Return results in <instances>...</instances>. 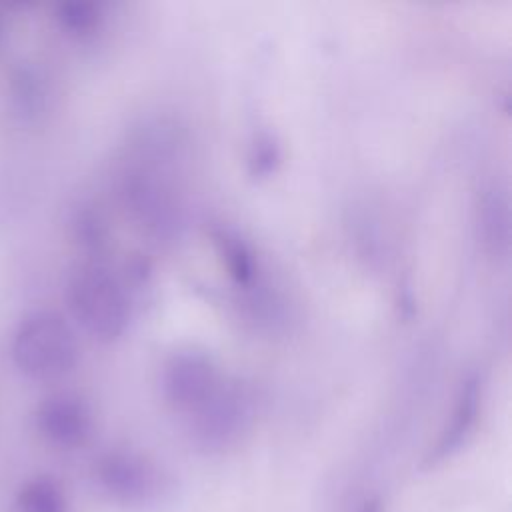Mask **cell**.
<instances>
[{"label": "cell", "instance_id": "1", "mask_svg": "<svg viewBox=\"0 0 512 512\" xmlns=\"http://www.w3.org/2000/svg\"><path fill=\"white\" fill-rule=\"evenodd\" d=\"M72 308L82 326L100 340H116L130 316L120 280L102 266L80 270L72 282Z\"/></svg>", "mask_w": 512, "mask_h": 512}, {"label": "cell", "instance_id": "2", "mask_svg": "<svg viewBox=\"0 0 512 512\" xmlns=\"http://www.w3.org/2000/svg\"><path fill=\"white\" fill-rule=\"evenodd\" d=\"M96 478L102 490L118 504L146 508L160 502L166 492L162 472L140 454L126 450L108 452L96 466Z\"/></svg>", "mask_w": 512, "mask_h": 512}, {"label": "cell", "instance_id": "3", "mask_svg": "<svg viewBox=\"0 0 512 512\" xmlns=\"http://www.w3.org/2000/svg\"><path fill=\"white\" fill-rule=\"evenodd\" d=\"M192 416V436L208 450H222L236 442L252 420L248 392L236 382H222Z\"/></svg>", "mask_w": 512, "mask_h": 512}, {"label": "cell", "instance_id": "4", "mask_svg": "<svg viewBox=\"0 0 512 512\" xmlns=\"http://www.w3.org/2000/svg\"><path fill=\"white\" fill-rule=\"evenodd\" d=\"M162 394L180 412H196L224 382L214 360L196 350L174 352L162 370Z\"/></svg>", "mask_w": 512, "mask_h": 512}, {"label": "cell", "instance_id": "5", "mask_svg": "<svg viewBox=\"0 0 512 512\" xmlns=\"http://www.w3.org/2000/svg\"><path fill=\"white\" fill-rule=\"evenodd\" d=\"M126 196L134 216L146 224L150 230L168 232L174 228L178 220L176 200L166 182L156 178V174H148L138 170L126 186Z\"/></svg>", "mask_w": 512, "mask_h": 512}, {"label": "cell", "instance_id": "6", "mask_svg": "<svg viewBox=\"0 0 512 512\" xmlns=\"http://www.w3.org/2000/svg\"><path fill=\"white\" fill-rule=\"evenodd\" d=\"M480 404H482L480 380L478 376H468L458 390L450 420L442 428L436 444L428 454L430 464L440 462L452 456L456 450H460V446L468 440V436L476 428V422L480 416Z\"/></svg>", "mask_w": 512, "mask_h": 512}, {"label": "cell", "instance_id": "7", "mask_svg": "<svg viewBox=\"0 0 512 512\" xmlns=\"http://www.w3.org/2000/svg\"><path fill=\"white\" fill-rule=\"evenodd\" d=\"M44 434L58 446H78L90 434V412L78 398H56L40 414Z\"/></svg>", "mask_w": 512, "mask_h": 512}, {"label": "cell", "instance_id": "8", "mask_svg": "<svg viewBox=\"0 0 512 512\" xmlns=\"http://www.w3.org/2000/svg\"><path fill=\"white\" fill-rule=\"evenodd\" d=\"M478 234L492 256H506L510 246V210L506 194L492 186L478 204Z\"/></svg>", "mask_w": 512, "mask_h": 512}, {"label": "cell", "instance_id": "9", "mask_svg": "<svg viewBox=\"0 0 512 512\" xmlns=\"http://www.w3.org/2000/svg\"><path fill=\"white\" fill-rule=\"evenodd\" d=\"M212 240H214V246L228 270V274L232 276V280L236 284H250L254 280V274H256V260H254V254L252 250L246 246V242L226 230V228H218L212 232Z\"/></svg>", "mask_w": 512, "mask_h": 512}, {"label": "cell", "instance_id": "10", "mask_svg": "<svg viewBox=\"0 0 512 512\" xmlns=\"http://www.w3.org/2000/svg\"><path fill=\"white\" fill-rule=\"evenodd\" d=\"M16 508L18 512H68V502L54 480L34 478L18 490Z\"/></svg>", "mask_w": 512, "mask_h": 512}]
</instances>
